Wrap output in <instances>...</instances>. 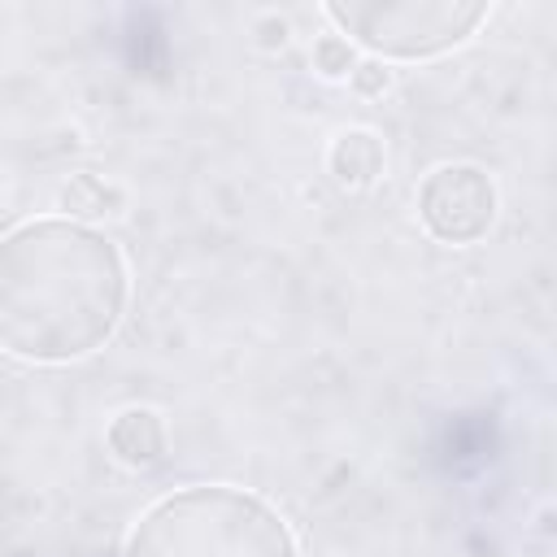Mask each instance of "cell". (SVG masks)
I'll return each mask as SVG.
<instances>
[{"instance_id": "obj_3", "label": "cell", "mask_w": 557, "mask_h": 557, "mask_svg": "<svg viewBox=\"0 0 557 557\" xmlns=\"http://www.w3.org/2000/svg\"><path fill=\"white\" fill-rule=\"evenodd\" d=\"M326 17L379 57H435L457 48L483 17V0H331Z\"/></svg>"}, {"instance_id": "obj_6", "label": "cell", "mask_w": 557, "mask_h": 557, "mask_svg": "<svg viewBox=\"0 0 557 557\" xmlns=\"http://www.w3.org/2000/svg\"><path fill=\"white\" fill-rule=\"evenodd\" d=\"M331 170L344 187H366L383 170V144L370 131H344L331 144Z\"/></svg>"}, {"instance_id": "obj_7", "label": "cell", "mask_w": 557, "mask_h": 557, "mask_svg": "<svg viewBox=\"0 0 557 557\" xmlns=\"http://www.w3.org/2000/svg\"><path fill=\"white\" fill-rule=\"evenodd\" d=\"M313 65H318L326 78H344V74H352V65H357L352 44H348L344 35H322V39L313 44Z\"/></svg>"}, {"instance_id": "obj_9", "label": "cell", "mask_w": 557, "mask_h": 557, "mask_svg": "<svg viewBox=\"0 0 557 557\" xmlns=\"http://www.w3.org/2000/svg\"><path fill=\"white\" fill-rule=\"evenodd\" d=\"M352 87H357L361 96H379V91L387 87V70H383L379 61H357V65H352Z\"/></svg>"}, {"instance_id": "obj_1", "label": "cell", "mask_w": 557, "mask_h": 557, "mask_svg": "<svg viewBox=\"0 0 557 557\" xmlns=\"http://www.w3.org/2000/svg\"><path fill=\"white\" fill-rule=\"evenodd\" d=\"M126 261L70 218H35L0 239V348L61 366L96 352L122 322Z\"/></svg>"}, {"instance_id": "obj_4", "label": "cell", "mask_w": 557, "mask_h": 557, "mask_svg": "<svg viewBox=\"0 0 557 557\" xmlns=\"http://www.w3.org/2000/svg\"><path fill=\"white\" fill-rule=\"evenodd\" d=\"M418 218L440 244H474L492 231L496 187L479 165H440L418 191Z\"/></svg>"}, {"instance_id": "obj_2", "label": "cell", "mask_w": 557, "mask_h": 557, "mask_svg": "<svg viewBox=\"0 0 557 557\" xmlns=\"http://www.w3.org/2000/svg\"><path fill=\"white\" fill-rule=\"evenodd\" d=\"M122 557H296V540L261 496L209 483L157 500Z\"/></svg>"}, {"instance_id": "obj_5", "label": "cell", "mask_w": 557, "mask_h": 557, "mask_svg": "<svg viewBox=\"0 0 557 557\" xmlns=\"http://www.w3.org/2000/svg\"><path fill=\"white\" fill-rule=\"evenodd\" d=\"M109 448L122 466H152L165 453V431L152 409H126L109 426Z\"/></svg>"}, {"instance_id": "obj_8", "label": "cell", "mask_w": 557, "mask_h": 557, "mask_svg": "<svg viewBox=\"0 0 557 557\" xmlns=\"http://www.w3.org/2000/svg\"><path fill=\"white\" fill-rule=\"evenodd\" d=\"M61 200H65V209H74V213H104L109 191H104L91 174H78V178H70V187L61 191Z\"/></svg>"}]
</instances>
